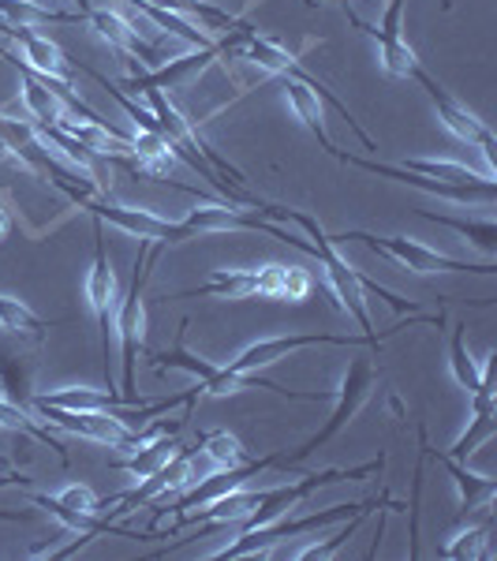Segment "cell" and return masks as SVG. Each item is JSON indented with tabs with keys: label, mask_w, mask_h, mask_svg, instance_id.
<instances>
[{
	"label": "cell",
	"mask_w": 497,
	"mask_h": 561,
	"mask_svg": "<svg viewBox=\"0 0 497 561\" xmlns=\"http://www.w3.org/2000/svg\"><path fill=\"white\" fill-rule=\"evenodd\" d=\"M153 262H158V251H150V240H142L139 255H135L131 288L128 296H120L116 322H113L116 337H120V393L131 409L135 404H147V397H139V389H135V364H139L142 341H147V304H142V296H147Z\"/></svg>",
	"instance_id": "1"
},
{
	"label": "cell",
	"mask_w": 497,
	"mask_h": 561,
	"mask_svg": "<svg viewBox=\"0 0 497 561\" xmlns=\"http://www.w3.org/2000/svg\"><path fill=\"white\" fill-rule=\"evenodd\" d=\"M359 240L367 243L370 251L378 255L393 259L396 266L412 270V274H483V277H494L497 266L494 262H460V259H449L441 251L427 248V243L412 240V237H374V232H363V229H348V232H337L330 237L333 248H345V243Z\"/></svg>",
	"instance_id": "2"
},
{
	"label": "cell",
	"mask_w": 497,
	"mask_h": 561,
	"mask_svg": "<svg viewBox=\"0 0 497 561\" xmlns=\"http://www.w3.org/2000/svg\"><path fill=\"white\" fill-rule=\"evenodd\" d=\"M374 382H378V370L370 367V359H351L348 370H345V378H340L337 404H333L330 420H325L322 427L314 431L300 449H292V454H274V465L292 468V465H300V460L314 457L319 449L330 446V442L337 438V434L345 431L351 420H356V412L370 401V389H374Z\"/></svg>",
	"instance_id": "3"
},
{
	"label": "cell",
	"mask_w": 497,
	"mask_h": 561,
	"mask_svg": "<svg viewBox=\"0 0 497 561\" xmlns=\"http://www.w3.org/2000/svg\"><path fill=\"white\" fill-rule=\"evenodd\" d=\"M363 505L367 502H340V505H330V510H322V513H307V517H296V520H288V513H285V517L262 524V528H247L236 542H232V547L217 550L213 561L266 558L269 550L277 547V542L296 539V536H307V531H322V528H330V524H337V520L356 517V513L363 510Z\"/></svg>",
	"instance_id": "4"
},
{
	"label": "cell",
	"mask_w": 497,
	"mask_h": 561,
	"mask_svg": "<svg viewBox=\"0 0 497 561\" xmlns=\"http://www.w3.org/2000/svg\"><path fill=\"white\" fill-rule=\"evenodd\" d=\"M76 210L90 214L94 221H108L116 225V229L131 232V237L139 240H150V243H161V248H169V243H187L192 240V232L184 229L180 221H169V217H161L158 210H139V206H116V203H105L102 195H90V192H76L68 198Z\"/></svg>",
	"instance_id": "5"
},
{
	"label": "cell",
	"mask_w": 497,
	"mask_h": 561,
	"mask_svg": "<svg viewBox=\"0 0 497 561\" xmlns=\"http://www.w3.org/2000/svg\"><path fill=\"white\" fill-rule=\"evenodd\" d=\"M337 161L363 169V173H370V176L396 180V184H404V187H419V192H427V195L453 198V203H483V206H490L494 198H497V184H494L490 176L478 180V184H446V180H430V176L408 173V169H401V165H385V161H374V158H356V153H345V150H340Z\"/></svg>",
	"instance_id": "6"
},
{
	"label": "cell",
	"mask_w": 497,
	"mask_h": 561,
	"mask_svg": "<svg viewBox=\"0 0 497 561\" xmlns=\"http://www.w3.org/2000/svg\"><path fill=\"white\" fill-rule=\"evenodd\" d=\"M415 83H419L423 90H427V98L434 102V108H438V121L446 124L449 131L456 135L460 142H467V147H478L483 150V158H486V165H490V173L497 169V142H494V135H490V128H486L483 121L472 113V108H464L456 102L453 94H449L446 87L438 83V79H430L427 71H415Z\"/></svg>",
	"instance_id": "7"
},
{
	"label": "cell",
	"mask_w": 497,
	"mask_h": 561,
	"mask_svg": "<svg viewBox=\"0 0 497 561\" xmlns=\"http://www.w3.org/2000/svg\"><path fill=\"white\" fill-rule=\"evenodd\" d=\"M94 262H90V274H86V304L97 319V333H102V356H105V378L108 389H113V367H108V333H113L116 322V307H120V285H116L113 274V262L105 255V232L102 221L94 225Z\"/></svg>",
	"instance_id": "8"
},
{
	"label": "cell",
	"mask_w": 497,
	"mask_h": 561,
	"mask_svg": "<svg viewBox=\"0 0 497 561\" xmlns=\"http://www.w3.org/2000/svg\"><path fill=\"white\" fill-rule=\"evenodd\" d=\"M311 345H337V348L363 345V348H370V341L363 337V333H348V337H340V333H285V337H266V341L247 345L229 367L232 370H262V367L277 364V359L292 356V352H300V348H311Z\"/></svg>",
	"instance_id": "9"
},
{
	"label": "cell",
	"mask_w": 497,
	"mask_h": 561,
	"mask_svg": "<svg viewBox=\"0 0 497 561\" xmlns=\"http://www.w3.org/2000/svg\"><path fill=\"white\" fill-rule=\"evenodd\" d=\"M31 409L42 415V420L57 423L60 431L68 434H79L86 442H97V446H108V449H128L131 446V434L116 420L113 412H68V409H53V404H42V401H31Z\"/></svg>",
	"instance_id": "10"
},
{
	"label": "cell",
	"mask_w": 497,
	"mask_h": 561,
	"mask_svg": "<svg viewBox=\"0 0 497 561\" xmlns=\"http://www.w3.org/2000/svg\"><path fill=\"white\" fill-rule=\"evenodd\" d=\"M217 57H224L221 38H217L210 49L180 53V57L165 60V65H158V68H150V71H142V76L124 79L120 90H131V94H147V90H176V87H184L187 79H195L198 71H203Z\"/></svg>",
	"instance_id": "11"
},
{
	"label": "cell",
	"mask_w": 497,
	"mask_h": 561,
	"mask_svg": "<svg viewBox=\"0 0 497 561\" xmlns=\"http://www.w3.org/2000/svg\"><path fill=\"white\" fill-rule=\"evenodd\" d=\"M419 446H423V454L438 460V465L449 472V479H453V486H456V494H460V513H464V517H472V513H478L483 505H494L497 479L478 476V472H472V468H464V460H453V457L446 454V449H434L430 442H427V427H423V423H419Z\"/></svg>",
	"instance_id": "12"
},
{
	"label": "cell",
	"mask_w": 497,
	"mask_h": 561,
	"mask_svg": "<svg viewBox=\"0 0 497 561\" xmlns=\"http://www.w3.org/2000/svg\"><path fill=\"white\" fill-rule=\"evenodd\" d=\"M8 42H15V49H20V60L31 71H38V76H49V79H60V83H71V76H76V65H71V60L65 57V49H60L57 42H49L45 34L34 31V26H12Z\"/></svg>",
	"instance_id": "13"
},
{
	"label": "cell",
	"mask_w": 497,
	"mask_h": 561,
	"mask_svg": "<svg viewBox=\"0 0 497 561\" xmlns=\"http://www.w3.org/2000/svg\"><path fill=\"white\" fill-rule=\"evenodd\" d=\"M206 296H221V300H247L262 296V270H210V280L187 293H173L165 300H206Z\"/></svg>",
	"instance_id": "14"
},
{
	"label": "cell",
	"mask_w": 497,
	"mask_h": 561,
	"mask_svg": "<svg viewBox=\"0 0 497 561\" xmlns=\"http://www.w3.org/2000/svg\"><path fill=\"white\" fill-rule=\"evenodd\" d=\"M31 401L53 404V409H68V412H108V409H116V404H128L124 393L90 389V386H65V389H53V393H31Z\"/></svg>",
	"instance_id": "15"
},
{
	"label": "cell",
	"mask_w": 497,
	"mask_h": 561,
	"mask_svg": "<svg viewBox=\"0 0 497 561\" xmlns=\"http://www.w3.org/2000/svg\"><path fill=\"white\" fill-rule=\"evenodd\" d=\"M285 94H288V105H292L296 116H300L303 128L322 142V150L330 153V158H340L337 142H333L330 131H325V113H322L319 94H314V90L307 87V83H300V79H285Z\"/></svg>",
	"instance_id": "16"
},
{
	"label": "cell",
	"mask_w": 497,
	"mask_h": 561,
	"mask_svg": "<svg viewBox=\"0 0 497 561\" xmlns=\"http://www.w3.org/2000/svg\"><path fill=\"white\" fill-rule=\"evenodd\" d=\"M128 4H153V8H165V12L187 15V20H198V26H203L210 38H217V34H229L240 26V15H229L224 8L206 4V0H128Z\"/></svg>",
	"instance_id": "17"
},
{
	"label": "cell",
	"mask_w": 497,
	"mask_h": 561,
	"mask_svg": "<svg viewBox=\"0 0 497 561\" xmlns=\"http://www.w3.org/2000/svg\"><path fill=\"white\" fill-rule=\"evenodd\" d=\"M65 322H68V319L45 322V319H38V314H34L26 304L15 300V296H4V293H0V330H8L12 337L31 341V345H42L45 333L57 330V325H65Z\"/></svg>",
	"instance_id": "18"
},
{
	"label": "cell",
	"mask_w": 497,
	"mask_h": 561,
	"mask_svg": "<svg viewBox=\"0 0 497 561\" xmlns=\"http://www.w3.org/2000/svg\"><path fill=\"white\" fill-rule=\"evenodd\" d=\"M467 528H460L453 539L441 547V558L449 561H472V558H490V505L478 510V520L464 517Z\"/></svg>",
	"instance_id": "19"
},
{
	"label": "cell",
	"mask_w": 497,
	"mask_h": 561,
	"mask_svg": "<svg viewBox=\"0 0 497 561\" xmlns=\"http://www.w3.org/2000/svg\"><path fill=\"white\" fill-rule=\"evenodd\" d=\"M180 431H184V427L158 434V438L147 442L142 449H135V454H128L124 460H116V468H124V472L135 476V479H150L161 465H169V457L180 449V438H176Z\"/></svg>",
	"instance_id": "20"
},
{
	"label": "cell",
	"mask_w": 497,
	"mask_h": 561,
	"mask_svg": "<svg viewBox=\"0 0 497 561\" xmlns=\"http://www.w3.org/2000/svg\"><path fill=\"white\" fill-rule=\"evenodd\" d=\"M0 15L12 26H34V31L45 23H57V26L86 23L83 12H57V8H42L38 0H0Z\"/></svg>",
	"instance_id": "21"
},
{
	"label": "cell",
	"mask_w": 497,
	"mask_h": 561,
	"mask_svg": "<svg viewBox=\"0 0 497 561\" xmlns=\"http://www.w3.org/2000/svg\"><path fill=\"white\" fill-rule=\"evenodd\" d=\"M0 431H23V434H31L34 442H42V446H49L53 454L60 457V465H68V449H65V442L53 438V434L45 431L38 420H34V415H31V404H15V401H8V397H0Z\"/></svg>",
	"instance_id": "22"
},
{
	"label": "cell",
	"mask_w": 497,
	"mask_h": 561,
	"mask_svg": "<svg viewBox=\"0 0 497 561\" xmlns=\"http://www.w3.org/2000/svg\"><path fill=\"white\" fill-rule=\"evenodd\" d=\"M419 217H427L434 225H446V229L460 232L467 243H475V248H483L486 255H494L497 251V225L486 217V221H467V217H453V214H430V210H415Z\"/></svg>",
	"instance_id": "23"
},
{
	"label": "cell",
	"mask_w": 497,
	"mask_h": 561,
	"mask_svg": "<svg viewBox=\"0 0 497 561\" xmlns=\"http://www.w3.org/2000/svg\"><path fill=\"white\" fill-rule=\"evenodd\" d=\"M408 173H419V176H430V180H446V184H478L490 173H475V169L460 165V161H441V158H408Z\"/></svg>",
	"instance_id": "24"
},
{
	"label": "cell",
	"mask_w": 497,
	"mask_h": 561,
	"mask_svg": "<svg viewBox=\"0 0 497 561\" xmlns=\"http://www.w3.org/2000/svg\"><path fill=\"white\" fill-rule=\"evenodd\" d=\"M198 446L206 449V457L213 460V465L221 468H236V465H247V449H243V442L236 438V434L229 431H206L198 434Z\"/></svg>",
	"instance_id": "25"
},
{
	"label": "cell",
	"mask_w": 497,
	"mask_h": 561,
	"mask_svg": "<svg viewBox=\"0 0 497 561\" xmlns=\"http://www.w3.org/2000/svg\"><path fill=\"white\" fill-rule=\"evenodd\" d=\"M464 330L467 325H453V341H449V367H453V378L467 389V397H472L478 389V378H483V367H478L475 356L467 352Z\"/></svg>",
	"instance_id": "26"
},
{
	"label": "cell",
	"mask_w": 497,
	"mask_h": 561,
	"mask_svg": "<svg viewBox=\"0 0 497 561\" xmlns=\"http://www.w3.org/2000/svg\"><path fill=\"white\" fill-rule=\"evenodd\" d=\"M53 497H57V502L71 513H102V497H97L94 486H86V483H71Z\"/></svg>",
	"instance_id": "27"
},
{
	"label": "cell",
	"mask_w": 497,
	"mask_h": 561,
	"mask_svg": "<svg viewBox=\"0 0 497 561\" xmlns=\"http://www.w3.org/2000/svg\"><path fill=\"white\" fill-rule=\"evenodd\" d=\"M0 486H23V491H26V486H31V479L20 476V472H0Z\"/></svg>",
	"instance_id": "28"
},
{
	"label": "cell",
	"mask_w": 497,
	"mask_h": 561,
	"mask_svg": "<svg viewBox=\"0 0 497 561\" xmlns=\"http://www.w3.org/2000/svg\"><path fill=\"white\" fill-rule=\"evenodd\" d=\"M12 229V210H8L4 195H0V240H4V232Z\"/></svg>",
	"instance_id": "29"
},
{
	"label": "cell",
	"mask_w": 497,
	"mask_h": 561,
	"mask_svg": "<svg viewBox=\"0 0 497 561\" xmlns=\"http://www.w3.org/2000/svg\"><path fill=\"white\" fill-rule=\"evenodd\" d=\"M34 513H26V510H20V513H8V510H0V520H31Z\"/></svg>",
	"instance_id": "30"
},
{
	"label": "cell",
	"mask_w": 497,
	"mask_h": 561,
	"mask_svg": "<svg viewBox=\"0 0 497 561\" xmlns=\"http://www.w3.org/2000/svg\"><path fill=\"white\" fill-rule=\"evenodd\" d=\"M8 34H12V23H8L4 15H0V38H8Z\"/></svg>",
	"instance_id": "31"
},
{
	"label": "cell",
	"mask_w": 497,
	"mask_h": 561,
	"mask_svg": "<svg viewBox=\"0 0 497 561\" xmlns=\"http://www.w3.org/2000/svg\"><path fill=\"white\" fill-rule=\"evenodd\" d=\"M71 4H76V12H86V8H90V0H71Z\"/></svg>",
	"instance_id": "32"
},
{
	"label": "cell",
	"mask_w": 497,
	"mask_h": 561,
	"mask_svg": "<svg viewBox=\"0 0 497 561\" xmlns=\"http://www.w3.org/2000/svg\"><path fill=\"white\" fill-rule=\"evenodd\" d=\"M307 8H314V0H307Z\"/></svg>",
	"instance_id": "33"
},
{
	"label": "cell",
	"mask_w": 497,
	"mask_h": 561,
	"mask_svg": "<svg viewBox=\"0 0 497 561\" xmlns=\"http://www.w3.org/2000/svg\"><path fill=\"white\" fill-rule=\"evenodd\" d=\"M446 8H453V0H446Z\"/></svg>",
	"instance_id": "34"
},
{
	"label": "cell",
	"mask_w": 497,
	"mask_h": 561,
	"mask_svg": "<svg viewBox=\"0 0 497 561\" xmlns=\"http://www.w3.org/2000/svg\"><path fill=\"white\" fill-rule=\"evenodd\" d=\"M337 4H348V0H337Z\"/></svg>",
	"instance_id": "35"
}]
</instances>
